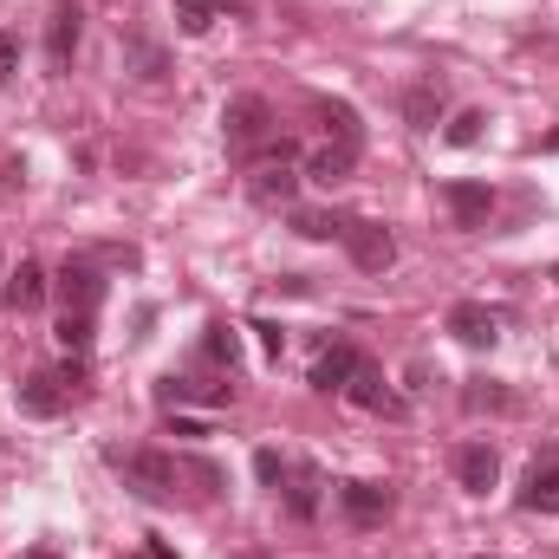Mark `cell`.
I'll return each instance as SVG.
<instances>
[{
	"label": "cell",
	"instance_id": "cell-1",
	"mask_svg": "<svg viewBox=\"0 0 559 559\" xmlns=\"http://www.w3.org/2000/svg\"><path fill=\"white\" fill-rule=\"evenodd\" d=\"M105 462L143 501H176L182 495V455H169V449H105Z\"/></svg>",
	"mask_w": 559,
	"mask_h": 559
},
{
	"label": "cell",
	"instance_id": "cell-2",
	"mask_svg": "<svg viewBox=\"0 0 559 559\" xmlns=\"http://www.w3.org/2000/svg\"><path fill=\"white\" fill-rule=\"evenodd\" d=\"M299 150L286 138H274L267 143V163H254L248 169V195L261 202V209H293V195H299Z\"/></svg>",
	"mask_w": 559,
	"mask_h": 559
},
{
	"label": "cell",
	"instance_id": "cell-3",
	"mask_svg": "<svg viewBox=\"0 0 559 559\" xmlns=\"http://www.w3.org/2000/svg\"><path fill=\"white\" fill-rule=\"evenodd\" d=\"M222 138H228V156L267 150V143H274V111H267V98H254V92L228 98V105H222Z\"/></svg>",
	"mask_w": 559,
	"mask_h": 559
},
{
	"label": "cell",
	"instance_id": "cell-4",
	"mask_svg": "<svg viewBox=\"0 0 559 559\" xmlns=\"http://www.w3.org/2000/svg\"><path fill=\"white\" fill-rule=\"evenodd\" d=\"M338 241H345V254H352V267H358V274H391V267H397V235H391L384 222L352 215Z\"/></svg>",
	"mask_w": 559,
	"mask_h": 559
},
{
	"label": "cell",
	"instance_id": "cell-5",
	"mask_svg": "<svg viewBox=\"0 0 559 559\" xmlns=\"http://www.w3.org/2000/svg\"><path fill=\"white\" fill-rule=\"evenodd\" d=\"M52 293H59V312H98L105 306V274L92 261H66L59 280H52Z\"/></svg>",
	"mask_w": 559,
	"mask_h": 559
},
{
	"label": "cell",
	"instance_id": "cell-6",
	"mask_svg": "<svg viewBox=\"0 0 559 559\" xmlns=\"http://www.w3.org/2000/svg\"><path fill=\"white\" fill-rule=\"evenodd\" d=\"M79 39H85V13H79L72 0H59V7H52V20H46V66H52V72H72Z\"/></svg>",
	"mask_w": 559,
	"mask_h": 559
},
{
	"label": "cell",
	"instance_id": "cell-7",
	"mask_svg": "<svg viewBox=\"0 0 559 559\" xmlns=\"http://www.w3.org/2000/svg\"><path fill=\"white\" fill-rule=\"evenodd\" d=\"M442 202H449L455 228H468V235H481L495 222V189L488 182H442Z\"/></svg>",
	"mask_w": 559,
	"mask_h": 559
},
{
	"label": "cell",
	"instance_id": "cell-8",
	"mask_svg": "<svg viewBox=\"0 0 559 559\" xmlns=\"http://www.w3.org/2000/svg\"><path fill=\"white\" fill-rule=\"evenodd\" d=\"M338 508H345L352 527H384L397 501H391V488H378V481H345V488H338Z\"/></svg>",
	"mask_w": 559,
	"mask_h": 559
},
{
	"label": "cell",
	"instance_id": "cell-9",
	"mask_svg": "<svg viewBox=\"0 0 559 559\" xmlns=\"http://www.w3.org/2000/svg\"><path fill=\"white\" fill-rule=\"evenodd\" d=\"M449 332H455L462 345H475V352H488V345L501 338V312H488L481 299H455V306H449Z\"/></svg>",
	"mask_w": 559,
	"mask_h": 559
},
{
	"label": "cell",
	"instance_id": "cell-10",
	"mask_svg": "<svg viewBox=\"0 0 559 559\" xmlns=\"http://www.w3.org/2000/svg\"><path fill=\"white\" fill-rule=\"evenodd\" d=\"M455 481H462L468 495H488V488L501 481V455H495V442H462V449H455Z\"/></svg>",
	"mask_w": 559,
	"mask_h": 559
},
{
	"label": "cell",
	"instance_id": "cell-11",
	"mask_svg": "<svg viewBox=\"0 0 559 559\" xmlns=\"http://www.w3.org/2000/svg\"><path fill=\"white\" fill-rule=\"evenodd\" d=\"M352 169H358V143H319L312 156H306V182H325V189H338V182H352Z\"/></svg>",
	"mask_w": 559,
	"mask_h": 559
},
{
	"label": "cell",
	"instance_id": "cell-12",
	"mask_svg": "<svg viewBox=\"0 0 559 559\" xmlns=\"http://www.w3.org/2000/svg\"><path fill=\"white\" fill-rule=\"evenodd\" d=\"M365 358H358V345H332V352H319V365H312V391H325V397H345V384H352V371H358Z\"/></svg>",
	"mask_w": 559,
	"mask_h": 559
},
{
	"label": "cell",
	"instance_id": "cell-13",
	"mask_svg": "<svg viewBox=\"0 0 559 559\" xmlns=\"http://www.w3.org/2000/svg\"><path fill=\"white\" fill-rule=\"evenodd\" d=\"M13 404H20V417H59L72 397H66V384H59L52 371H33V378L13 391Z\"/></svg>",
	"mask_w": 559,
	"mask_h": 559
},
{
	"label": "cell",
	"instance_id": "cell-14",
	"mask_svg": "<svg viewBox=\"0 0 559 559\" xmlns=\"http://www.w3.org/2000/svg\"><path fill=\"white\" fill-rule=\"evenodd\" d=\"M319 488H325V481H319V468H312V462H293V468H286V481H280L286 514H293V521H312V514H319Z\"/></svg>",
	"mask_w": 559,
	"mask_h": 559
},
{
	"label": "cell",
	"instance_id": "cell-15",
	"mask_svg": "<svg viewBox=\"0 0 559 559\" xmlns=\"http://www.w3.org/2000/svg\"><path fill=\"white\" fill-rule=\"evenodd\" d=\"M46 293H52L46 267H39V261H20V267L7 274V293H0V299H7L13 312H39V306H46Z\"/></svg>",
	"mask_w": 559,
	"mask_h": 559
},
{
	"label": "cell",
	"instance_id": "cell-16",
	"mask_svg": "<svg viewBox=\"0 0 559 559\" xmlns=\"http://www.w3.org/2000/svg\"><path fill=\"white\" fill-rule=\"evenodd\" d=\"M521 514H559V462H534L521 481Z\"/></svg>",
	"mask_w": 559,
	"mask_h": 559
},
{
	"label": "cell",
	"instance_id": "cell-17",
	"mask_svg": "<svg viewBox=\"0 0 559 559\" xmlns=\"http://www.w3.org/2000/svg\"><path fill=\"white\" fill-rule=\"evenodd\" d=\"M442 79H417L411 92H404V124L411 131H436V118H442Z\"/></svg>",
	"mask_w": 559,
	"mask_h": 559
},
{
	"label": "cell",
	"instance_id": "cell-18",
	"mask_svg": "<svg viewBox=\"0 0 559 559\" xmlns=\"http://www.w3.org/2000/svg\"><path fill=\"white\" fill-rule=\"evenodd\" d=\"M156 397L176 411V404H235V384H195V378H163Z\"/></svg>",
	"mask_w": 559,
	"mask_h": 559
},
{
	"label": "cell",
	"instance_id": "cell-19",
	"mask_svg": "<svg viewBox=\"0 0 559 559\" xmlns=\"http://www.w3.org/2000/svg\"><path fill=\"white\" fill-rule=\"evenodd\" d=\"M345 397H352L358 411H404V404L384 391V371H378V365H358V371H352V384H345Z\"/></svg>",
	"mask_w": 559,
	"mask_h": 559
},
{
	"label": "cell",
	"instance_id": "cell-20",
	"mask_svg": "<svg viewBox=\"0 0 559 559\" xmlns=\"http://www.w3.org/2000/svg\"><path fill=\"white\" fill-rule=\"evenodd\" d=\"M286 215H293V235H306V241H338L352 222V215H325V209H286Z\"/></svg>",
	"mask_w": 559,
	"mask_h": 559
},
{
	"label": "cell",
	"instance_id": "cell-21",
	"mask_svg": "<svg viewBox=\"0 0 559 559\" xmlns=\"http://www.w3.org/2000/svg\"><path fill=\"white\" fill-rule=\"evenodd\" d=\"M462 411H514V391L508 384H495V378H468V391H462Z\"/></svg>",
	"mask_w": 559,
	"mask_h": 559
},
{
	"label": "cell",
	"instance_id": "cell-22",
	"mask_svg": "<svg viewBox=\"0 0 559 559\" xmlns=\"http://www.w3.org/2000/svg\"><path fill=\"white\" fill-rule=\"evenodd\" d=\"M92 332H98V312H59V345H66L72 358L92 352Z\"/></svg>",
	"mask_w": 559,
	"mask_h": 559
},
{
	"label": "cell",
	"instance_id": "cell-23",
	"mask_svg": "<svg viewBox=\"0 0 559 559\" xmlns=\"http://www.w3.org/2000/svg\"><path fill=\"white\" fill-rule=\"evenodd\" d=\"M319 118H325V131H332V143H358V138H365L358 111H352V105H338V98H325V105H319Z\"/></svg>",
	"mask_w": 559,
	"mask_h": 559
},
{
	"label": "cell",
	"instance_id": "cell-24",
	"mask_svg": "<svg viewBox=\"0 0 559 559\" xmlns=\"http://www.w3.org/2000/svg\"><path fill=\"white\" fill-rule=\"evenodd\" d=\"M202 352H209L215 365H228V371H235V358H241V338H235V332L215 319V325H209V338H202Z\"/></svg>",
	"mask_w": 559,
	"mask_h": 559
},
{
	"label": "cell",
	"instance_id": "cell-25",
	"mask_svg": "<svg viewBox=\"0 0 559 559\" xmlns=\"http://www.w3.org/2000/svg\"><path fill=\"white\" fill-rule=\"evenodd\" d=\"M481 124H488V111H455L442 138L455 143V150H468V143H481Z\"/></svg>",
	"mask_w": 559,
	"mask_h": 559
},
{
	"label": "cell",
	"instance_id": "cell-26",
	"mask_svg": "<svg viewBox=\"0 0 559 559\" xmlns=\"http://www.w3.org/2000/svg\"><path fill=\"white\" fill-rule=\"evenodd\" d=\"M176 26L189 33V39H202L215 20H209V0H176Z\"/></svg>",
	"mask_w": 559,
	"mask_h": 559
},
{
	"label": "cell",
	"instance_id": "cell-27",
	"mask_svg": "<svg viewBox=\"0 0 559 559\" xmlns=\"http://www.w3.org/2000/svg\"><path fill=\"white\" fill-rule=\"evenodd\" d=\"M124 52H131V59H138V79H163V72H169V66H163V52H156V46H150V39H138V33H131V39H124Z\"/></svg>",
	"mask_w": 559,
	"mask_h": 559
},
{
	"label": "cell",
	"instance_id": "cell-28",
	"mask_svg": "<svg viewBox=\"0 0 559 559\" xmlns=\"http://www.w3.org/2000/svg\"><path fill=\"white\" fill-rule=\"evenodd\" d=\"M52 378L66 384V397H85V384H92V371H85V358H72V352H66V365H59Z\"/></svg>",
	"mask_w": 559,
	"mask_h": 559
},
{
	"label": "cell",
	"instance_id": "cell-29",
	"mask_svg": "<svg viewBox=\"0 0 559 559\" xmlns=\"http://www.w3.org/2000/svg\"><path fill=\"white\" fill-rule=\"evenodd\" d=\"M286 468H293V462H280L274 449H254V475H261L274 495H280V481H286Z\"/></svg>",
	"mask_w": 559,
	"mask_h": 559
},
{
	"label": "cell",
	"instance_id": "cell-30",
	"mask_svg": "<svg viewBox=\"0 0 559 559\" xmlns=\"http://www.w3.org/2000/svg\"><path fill=\"white\" fill-rule=\"evenodd\" d=\"M248 332H261V352H267V358H280V352H286V332H280L274 319H254Z\"/></svg>",
	"mask_w": 559,
	"mask_h": 559
},
{
	"label": "cell",
	"instance_id": "cell-31",
	"mask_svg": "<svg viewBox=\"0 0 559 559\" xmlns=\"http://www.w3.org/2000/svg\"><path fill=\"white\" fill-rule=\"evenodd\" d=\"M20 72V33H0V85Z\"/></svg>",
	"mask_w": 559,
	"mask_h": 559
},
{
	"label": "cell",
	"instance_id": "cell-32",
	"mask_svg": "<svg viewBox=\"0 0 559 559\" xmlns=\"http://www.w3.org/2000/svg\"><path fill=\"white\" fill-rule=\"evenodd\" d=\"M169 436H189V442H195V436H209V423H195V417H169Z\"/></svg>",
	"mask_w": 559,
	"mask_h": 559
},
{
	"label": "cell",
	"instance_id": "cell-33",
	"mask_svg": "<svg viewBox=\"0 0 559 559\" xmlns=\"http://www.w3.org/2000/svg\"><path fill=\"white\" fill-rule=\"evenodd\" d=\"M143 554H150V559H176V547H169V540H150Z\"/></svg>",
	"mask_w": 559,
	"mask_h": 559
},
{
	"label": "cell",
	"instance_id": "cell-34",
	"mask_svg": "<svg viewBox=\"0 0 559 559\" xmlns=\"http://www.w3.org/2000/svg\"><path fill=\"white\" fill-rule=\"evenodd\" d=\"M540 150H547V156H559V124L547 131V138H540Z\"/></svg>",
	"mask_w": 559,
	"mask_h": 559
},
{
	"label": "cell",
	"instance_id": "cell-35",
	"mask_svg": "<svg viewBox=\"0 0 559 559\" xmlns=\"http://www.w3.org/2000/svg\"><path fill=\"white\" fill-rule=\"evenodd\" d=\"M26 559H59V554H52V547H33V554H26Z\"/></svg>",
	"mask_w": 559,
	"mask_h": 559
},
{
	"label": "cell",
	"instance_id": "cell-36",
	"mask_svg": "<svg viewBox=\"0 0 559 559\" xmlns=\"http://www.w3.org/2000/svg\"><path fill=\"white\" fill-rule=\"evenodd\" d=\"M209 7H248V0H209Z\"/></svg>",
	"mask_w": 559,
	"mask_h": 559
},
{
	"label": "cell",
	"instance_id": "cell-37",
	"mask_svg": "<svg viewBox=\"0 0 559 559\" xmlns=\"http://www.w3.org/2000/svg\"><path fill=\"white\" fill-rule=\"evenodd\" d=\"M481 559H495V554H481Z\"/></svg>",
	"mask_w": 559,
	"mask_h": 559
},
{
	"label": "cell",
	"instance_id": "cell-38",
	"mask_svg": "<svg viewBox=\"0 0 559 559\" xmlns=\"http://www.w3.org/2000/svg\"><path fill=\"white\" fill-rule=\"evenodd\" d=\"M143 559H150V554H143Z\"/></svg>",
	"mask_w": 559,
	"mask_h": 559
}]
</instances>
